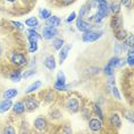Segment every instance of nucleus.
I'll use <instances>...</instances> for the list:
<instances>
[{"label":"nucleus","instance_id":"f257e3e1","mask_svg":"<svg viewBox=\"0 0 134 134\" xmlns=\"http://www.w3.org/2000/svg\"><path fill=\"white\" fill-rule=\"evenodd\" d=\"M109 12V7L108 5H107V2L104 4H99V9H97V13L95 15V17H94V22H100L103 17L107 16V14H108Z\"/></svg>","mask_w":134,"mask_h":134},{"label":"nucleus","instance_id":"f03ea898","mask_svg":"<svg viewBox=\"0 0 134 134\" xmlns=\"http://www.w3.org/2000/svg\"><path fill=\"white\" fill-rule=\"evenodd\" d=\"M102 36V31H87L85 32V35L83 36V41L85 42H92L95 41L97 39H100Z\"/></svg>","mask_w":134,"mask_h":134},{"label":"nucleus","instance_id":"7ed1b4c3","mask_svg":"<svg viewBox=\"0 0 134 134\" xmlns=\"http://www.w3.org/2000/svg\"><path fill=\"white\" fill-rule=\"evenodd\" d=\"M65 75L62 71H60L56 76V81H55V90L57 91H65L68 86L65 85Z\"/></svg>","mask_w":134,"mask_h":134},{"label":"nucleus","instance_id":"20e7f679","mask_svg":"<svg viewBox=\"0 0 134 134\" xmlns=\"http://www.w3.org/2000/svg\"><path fill=\"white\" fill-rule=\"evenodd\" d=\"M10 60H12V62H13L14 64L20 65V66H22V65H24L26 63L25 56H24L23 54H20V53H13L12 54V56H10Z\"/></svg>","mask_w":134,"mask_h":134},{"label":"nucleus","instance_id":"39448f33","mask_svg":"<svg viewBox=\"0 0 134 134\" xmlns=\"http://www.w3.org/2000/svg\"><path fill=\"white\" fill-rule=\"evenodd\" d=\"M56 33H57L56 28H54V26H46L42 30V37L45 39H52L53 37H55Z\"/></svg>","mask_w":134,"mask_h":134},{"label":"nucleus","instance_id":"423d86ee","mask_svg":"<svg viewBox=\"0 0 134 134\" xmlns=\"http://www.w3.org/2000/svg\"><path fill=\"white\" fill-rule=\"evenodd\" d=\"M77 29L79 30V31H81V32H87V31H90V30L92 29V25H91L90 23L85 22V21L79 16L78 20H77Z\"/></svg>","mask_w":134,"mask_h":134},{"label":"nucleus","instance_id":"0eeeda50","mask_svg":"<svg viewBox=\"0 0 134 134\" xmlns=\"http://www.w3.org/2000/svg\"><path fill=\"white\" fill-rule=\"evenodd\" d=\"M24 107H25L26 110L33 111L35 109H37L38 101L35 99V97H28V99H26V101H25V104H24Z\"/></svg>","mask_w":134,"mask_h":134},{"label":"nucleus","instance_id":"6e6552de","mask_svg":"<svg viewBox=\"0 0 134 134\" xmlns=\"http://www.w3.org/2000/svg\"><path fill=\"white\" fill-rule=\"evenodd\" d=\"M66 108H68L70 111H72V112H77L78 109H79V103H78V101L76 99L70 97V99L68 100V102H66Z\"/></svg>","mask_w":134,"mask_h":134},{"label":"nucleus","instance_id":"1a4fd4ad","mask_svg":"<svg viewBox=\"0 0 134 134\" xmlns=\"http://www.w3.org/2000/svg\"><path fill=\"white\" fill-rule=\"evenodd\" d=\"M71 49V45H66V46H62L61 47V49H60V63L62 64L63 62H64V60L66 59V56H68V54H69V51Z\"/></svg>","mask_w":134,"mask_h":134},{"label":"nucleus","instance_id":"9d476101","mask_svg":"<svg viewBox=\"0 0 134 134\" xmlns=\"http://www.w3.org/2000/svg\"><path fill=\"white\" fill-rule=\"evenodd\" d=\"M12 105H13V103H12V100L10 99H5L2 100L1 102H0V112H6L8 111L9 109L12 108Z\"/></svg>","mask_w":134,"mask_h":134},{"label":"nucleus","instance_id":"9b49d317","mask_svg":"<svg viewBox=\"0 0 134 134\" xmlns=\"http://www.w3.org/2000/svg\"><path fill=\"white\" fill-rule=\"evenodd\" d=\"M102 126V121L101 119H96V118H93V119L90 120V129L94 131V132H96V131H99L101 129Z\"/></svg>","mask_w":134,"mask_h":134},{"label":"nucleus","instance_id":"f8f14e48","mask_svg":"<svg viewBox=\"0 0 134 134\" xmlns=\"http://www.w3.org/2000/svg\"><path fill=\"white\" fill-rule=\"evenodd\" d=\"M29 39V52L30 53H35V52H37L38 49V44H37V41H38V39H36V38H33V37H28Z\"/></svg>","mask_w":134,"mask_h":134},{"label":"nucleus","instance_id":"ddd939ff","mask_svg":"<svg viewBox=\"0 0 134 134\" xmlns=\"http://www.w3.org/2000/svg\"><path fill=\"white\" fill-rule=\"evenodd\" d=\"M60 23H61V20L57 16H49L46 20L47 26H54V28H56V26L60 25Z\"/></svg>","mask_w":134,"mask_h":134},{"label":"nucleus","instance_id":"4468645a","mask_svg":"<svg viewBox=\"0 0 134 134\" xmlns=\"http://www.w3.org/2000/svg\"><path fill=\"white\" fill-rule=\"evenodd\" d=\"M45 65H46V68L49 69V70L55 69L56 63H55V59H54V56H47L46 59H45Z\"/></svg>","mask_w":134,"mask_h":134},{"label":"nucleus","instance_id":"2eb2a0df","mask_svg":"<svg viewBox=\"0 0 134 134\" xmlns=\"http://www.w3.org/2000/svg\"><path fill=\"white\" fill-rule=\"evenodd\" d=\"M13 110L15 114H17V115H20V114H23L24 110H25V107H24V103L22 101H19V102H16L15 104L13 105Z\"/></svg>","mask_w":134,"mask_h":134},{"label":"nucleus","instance_id":"dca6fc26","mask_svg":"<svg viewBox=\"0 0 134 134\" xmlns=\"http://www.w3.org/2000/svg\"><path fill=\"white\" fill-rule=\"evenodd\" d=\"M35 126H36V129L39 130V131L45 130V127H46V120H45L42 117H38L37 119L35 120Z\"/></svg>","mask_w":134,"mask_h":134},{"label":"nucleus","instance_id":"f3484780","mask_svg":"<svg viewBox=\"0 0 134 134\" xmlns=\"http://www.w3.org/2000/svg\"><path fill=\"white\" fill-rule=\"evenodd\" d=\"M40 86H41V81H40V80H36L35 83H32L28 88H26V90H25V93L29 94V93L35 92V91H37Z\"/></svg>","mask_w":134,"mask_h":134},{"label":"nucleus","instance_id":"a211bd4d","mask_svg":"<svg viewBox=\"0 0 134 134\" xmlns=\"http://www.w3.org/2000/svg\"><path fill=\"white\" fill-rule=\"evenodd\" d=\"M17 90H15V88H10V90H7L6 92L4 93V99H13L17 95Z\"/></svg>","mask_w":134,"mask_h":134},{"label":"nucleus","instance_id":"6ab92c4d","mask_svg":"<svg viewBox=\"0 0 134 134\" xmlns=\"http://www.w3.org/2000/svg\"><path fill=\"white\" fill-rule=\"evenodd\" d=\"M126 37H127L126 30H124V29H118L117 30V32H116V38H117L118 40H124Z\"/></svg>","mask_w":134,"mask_h":134},{"label":"nucleus","instance_id":"aec40b11","mask_svg":"<svg viewBox=\"0 0 134 134\" xmlns=\"http://www.w3.org/2000/svg\"><path fill=\"white\" fill-rule=\"evenodd\" d=\"M21 78H22V72H21L20 70H16L14 74L10 75V79H12V81H14V83H17V81H20Z\"/></svg>","mask_w":134,"mask_h":134},{"label":"nucleus","instance_id":"412c9836","mask_svg":"<svg viewBox=\"0 0 134 134\" xmlns=\"http://www.w3.org/2000/svg\"><path fill=\"white\" fill-rule=\"evenodd\" d=\"M38 20L36 19V17H30L25 21V25L30 26V28H35V26H38Z\"/></svg>","mask_w":134,"mask_h":134},{"label":"nucleus","instance_id":"4be33fe9","mask_svg":"<svg viewBox=\"0 0 134 134\" xmlns=\"http://www.w3.org/2000/svg\"><path fill=\"white\" fill-rule=\"evenodd\" d=\"M111 124L114 125V126H116V127H119L120 125H121L120 117H119V116H118L117 114H115V115L111 116Z\"/></svg>","mask_w":134,"mask_h":134},{"label":"nucleus","instance_id":"5701e85b","mask_svg":"<svg viewBox=\"0 0 134 134\" xmlns=\"http://www.w3.org/2000/svg\"><path fill=\"white\" fill-rule=\"evenodd\" d=\"M103 71H104V74H105V75L112 76V75H114V71H115V68H114V66H111L110 64H107Z\"/></svg>","mask_w":134,"mask_h":134},{"label":"nucleus","instance_id":"b1692460","mask_svg":"<svg viewBox=\"0 0 134 134\" xmlns=\"http://www.w3.org/2000/svg\"><path fill=\"white\" fill-rule=\"evenodd\" d=\"M127 63L131 65V66H133L134 64V55H133V49H131L129 52V54H127Z\"/></svg>","mask_w":134,"mask_h":134},{"label":"nucleus","instance_id":"393cba45","mask_svg":"<svg viewBox=\"0 0 134 134\" xmlns=\"http://www.w3.org/2000/svg\"><path fill=\"white\" fill-rule=\"evenodd\" d=\"M49 16H52V15H51V12L48 9H41L40 10V17L42 20H47Z\"/></svg>","mask_w":134,"mask_h":134},{"label":"nucleus","instance_id":"a878e982","mask_svg":"<svg viewBox=\"0 0 134 134\" xmlns=\"http://www.w3.org/2000/svg\"><path fill=\"white\" fill-rule=\"evenodd\" d=\"M125 45L131 47V48H133V46H134V44H133V35H130L129 38L127 37L125 38Z\"/></svg>","mask_w":134,"mask_h":134},{"label":"nucleus","instance_id":"bb28decb","mask_svg":"<svg viewBox=\"0 0 134 134\" xmlns=\"http://www.w3.org/2000/svg\"><path fill=\"white\" fill-rule=\"evenodd\" d=\"M111 10L114 12L115 14H117V13H119L120 12V5L118 4V2H112V5H111Z\"/></svg>","mask_w":134,"mask_h":134},{"label":"nucleus","instance_id":"cd10ccee","mask_svg":"<svg viewBox=\"0 0 134 134\" xmlns=\"http://www.w3.org/2000/svg\"><path fill=\"white\" fill-rule=\"evenodd\" d=\"M120 24H121L120 19H118V17H114V19H112V21H111L112 28H119Z\"/></svg>","mask_w":134,"mask_h":134},{"label":"nucleus","instance_id":"c85d7f7f","mask_svg":"<svg viewBox=\"0 0 134 134\" xmlns=\"http://www.w3.org/2000/svg\"><path fill=\"white\" fill-rule=\"evenodd\" d=\"M28 37H33V38H36V39H40V36L37 33V31H35V30H32V29H30L28 30Z\"/></svg>","mask_w":134,"mask_h":134},{"label":"nucleus","instance_id":"c756f323","mask_svg":"<svg viewBox=\"0 0 134 134\" xmlns=\"http://www.w3.org/2000/svg\"><path fill=\"white\" fill-rule=\"evenodd\" d=\"M119 59L118 57H112V59H110V61L108 62V64H110L111 66H114V68H116L118 64H119Z\"/></svg>","mask_w":134,"mask_h":134},{"label":"nucleus","instance_id":"7c9ffc66","mask_svg":"<svg viewBox=\"0 0 134 134\" xmlns=\"http://www.w3.org/2000/svg\"><path fill=\"white\" fill-rule=\"evenodd\" d=\"M63 44H64L63 39H56V40H54V47H55L56 49H61V47L63 46Z\"/></svg>","mask_w":134,"mask_h":134},{"label":"nucleus","instance_id":"2f4dec72","mask_svg":"<svg viewBox=\"0 0 134 134\" xmlns=\"http://www.w3.org/2000/svg\"><path fill=\"white\" fill-rule=\"evenodd\" d=\"M111 91H112V93H114V95H115V97H117V99H118V100H121V96H120V94H119V92H118L117 87H116V86H112V88H111Z\"/></svg>","mask_w":134,"mask_h":134},{"label":"nucleus","instance_id":"473e14b6","mask_svg":"<svg viewBox=\"0 0 134 134\" xmlns=\"http://www.w3.org/2000/svg\"><path fill=\"white\" fill-rule=\"evenodd\" d=\"M95 112H96V115L100 117V119H103V114H102L101 109H100V107L97 104H95Z\"/></svg>","mask_w":134,"mask_h":134},{"label":"nucleus","instance_id":"72a5a7b5","mask_svg":"<svg viewBox=\"0 0 134 134\" xmlns=\"http://www.w3.org/2000/svg\"><path fill=\"white\" fill-rule=\"evenodd\" d=\"M75 19H76V13H75V12H72V13L69 15L68 19H66V22H68V23H71Z\"/></svg>","mask_w":134,"mask_h":134},{"label":"nucleus","instance_id":"f704fd0d","mask_svg":"<svg viewBox=\"0 0 134 134\" xmlns=\"http://www.w3.org/2000/svg\"><path fill=\"white\" fill-rule=\"evenodd\" d=\"M12 24H14L15 28H19L20 30H23V29H24L23 24H22V23H20V22H15V21H13V22H12Z\"/></svg>","mask_w":134,"mask_h":134},{"label":"nucleus","instance_id":"c9c22d12","mask_svg":"<svg viewBox=\"0 0 134 134\" xmlns=\"http://www.w3.org/2000/svg\"><path fill=\"white\" fill-rule=\"evenodd\" d=\"M125 116H126L127 119H129L131 123H133V115H132V112H129V111L125 112Z\"/></svg>","mask_w":134,"mask_h":134},{"label":"nucleus","instance_id":"e433bc0d","mask_svg":"<svg viewBox=\"0 0 134 134\" xmlns=\"http://www.w3.org/2000/svg\"><path fill=\"white\" fill-rule=\"evenodd\" d=\"M33 74H35V70H29L28 72H25V74L22 75V76H23L24 78H28V77H30V76L33 75Z\"/></svg>","mask_w":134,"mask_h":134},{"label":"nucleus","instance_id":"4c0bfd02","mask_svg":"<svg viewBox=\"0 0 134 134\" xmlns=\"http://www.w3.org/2000/svg\"><path fill=\"white\" fill-rule=\"evenodd\" d=\"M4 133H12V134H13V133H15V131H14L13 129H12L10 126H8V127H6V129H5Z\"/></svg>","mask_w":134,"mask_h":134},{"label":"nucleus","instance_id":"58836bf2","mask_svg":"<svg viewBox=\"0 0 134 134\" xmlns=\"http://www.w3.org/2000/svg\"><path fill=\"white\" fill-rule=\"evenodd\" d=\"M120 1H121V4H123L124 6H130L132 0H120Z\"/></svg>","mask_w":134,"mask_h":134},{"label":"nucleus","instance_id":"ea45409f","mask_svg":"<svg viewBox=\"0 0 134 134\" xmlns=\"http://www.w3.org/2000/svg\"><path fill=\"white\" fill-rule=\"evenodd\" d=\"M62 1H63V2H64V4H65V5H69V4H71V2H72V1H74V0H62Z\"/></svg>","mask_w":134,"mask_h":134},{"label":"nucleus","instance_id":"a19ab883","mask_svg":"<svg viewBox=\"0 0 134 134\" xmlns=\"http://www.w3.org/2000/svg\"><path fill=\"white\" fill-rule=\"evenodd\" d=\"M95 1L99 4H104V2H107V0H95Z\"/></svg>","mask_w":134,"mask_h":134},{"label":"nucleus","instance_id":"79ce46f5","mask_svg":"<svg viewBox=\"0 0 134 134\" xmlns=\"http://www.w3.org/2000/svg\"><path fill=\"white\" fill-rule=\"evenodd\" d=\"M8 2H14V1H16V0H7Z\"/></svg>","mask_w":134,"mask_h":134},{"label":"nucleus","instance_id":"37998d69","mask_svg":"<svg viewBox=\"0 0 134 134\" xmlns=\"http://www.w3.org/2000/svg\"><path fill=\"white\" fill-rule=\"evenodd\" d=\"M0 53H1V47H0Z\"/></svg>","mask_w":134,"mask_h":134}]
</instances>
